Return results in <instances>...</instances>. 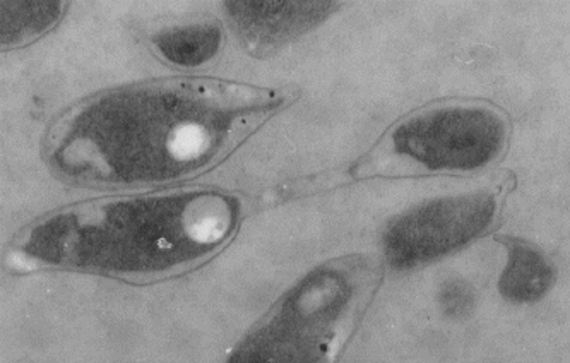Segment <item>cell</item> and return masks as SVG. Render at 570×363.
I'll list each match as a JSON object with an SVG mask.
<instances>
[{
	"label": "cell",
	"instance_id": "cell-1",
	"mask_svg": "<svg viewBox=\"0 0 570 363\" xmlns=\"http://www.w3.org/2000/svg\"><path fill=\"white\" fill-rule=\"evenodd\" d=\"M336 269L317 271L285 297L275 314L235 355L240 362H286L289 349L293 362H304V349H311L314 362L317 346L330 349L340 324L352 317L355 285Z\"/></svg>",
	"mask_w": 570,
	"mask_h": 363
},
{
	"label": "cell",
	"instance_id": "cell-2",
	"mask_svg": "<svg viewBox=\"0 0 570 363\" xmlns=\"http://www.w3.org/2000/svg\"><path fill=\"white\" fill-rule=\"evenodd\" d=\"M508 138L505 120L485 107H441L401 124L393 134L400 155L429 170H476L495 160Z\"/></svg>",
	"mask_w": 570,
	"mask_h": 363
},
{
	"label": "cell",
	"instance_id": "cell-3",
	"mask_svg": "<svg viewBox=\"0 0 570 363\" xmlns=\"http://www.w3.org/2000/svg\"><path fill=\"white\" fill-rule=\"evenodd\" d=\"M495 208L490 194L429 200L404 213L385 232V257L397 269H410L454 253L489 228Z\"/></svg>",
	"mask_w": 570,
	"mask_h": 363
},
{
	"label": "cell",
	"instance_id": "cell-4",
	"mask_svg": "<svg viewBox=\"0 0 570 363\" xmlns=\"http://www.w3.org/2000/svg\"><path fill=\"white\" fill-rule=\"evenodd\" d=\"M238 33L250 45L275 47L314 27L331 2H228Z\"/></svg>",
	"mask_w": 570,
	"mask_h": 363
},
{
	"label": "cell",
	"instance_id": "cell-5",
	"mask_svg": "<svg viewBox=\"0 0 570 363\" xmlns=\"http://www.w3.org/2000/svg\"><path fill=\"white\" fill-rule=\"evenodd\" d=\"M553 279L556 271L540 251L524 242H511L508 266L499 282L500 293L508 301L533 304L549 293Z\"/></svg>",
	"mask_w": 570,
	"mask_h": 363
},
{
	"label": "cell",
	"instance_id": "cell-6",
	"mask_svg": "<svg viewBox=\"0 0 570 363\" xmlns=\"http://www.w3.org/2000/svg\"><path fill=\"white\" fill-rule=\"evenodd\" d=\"M158 52L181 67H197L209 62L222 47V30L215 24H194L164 31L155 37Z\"/></svg>",
	"mask_w": 570,
	"mask_h": 363
},
{
	"label": "cell",
	"instance_id": "cell-7",
	"mask_svg": "<svg viewBox=\"0 0 570 363\" xmlns=\"http://www.w3.org/2000/svg\"><path fill=\"white\" fill-rule=\"evenodd\" d=\"M439 305L449 320H464L476 304L474 290L463 279H449L439 293Z\"/></svg>",
	"mask_w": 570,
	"mask_h": 363
}]
</instances>
